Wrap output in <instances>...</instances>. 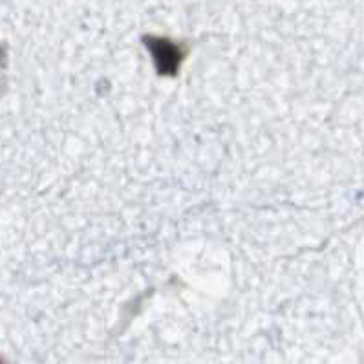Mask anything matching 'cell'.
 I'll return each mask as SVG.
<instances>
[{"label":"cell","mask_w":364,"mask_h":364,"mask_svg":"<svg viewBox=\"0 0 364 364\" xmlns=\"http://www.w3.org/2000/svg\"><path fill=\"white\" fill-rule=\"evenodd\" d=\"M146 46L154 57L156 68L163 75H176L185 55H187L181 44H176L168 39H163V37H149Z\"/></svg>","instance_id":"6da1fadb"},{"label":"cell","mask_w":364,"mask_h":364,"mask_svg":"<svg viewBox=\"0 0 364 364\" xmlns=\"http://www.w3.org/2000/svg\"><path fill=\"white\" fill-rule=\"evenodd\" d=\"M0 364H4V360H2V359H0Z\"/></svg>","instance_id":"7a4b0ae2"}]
</instances>
